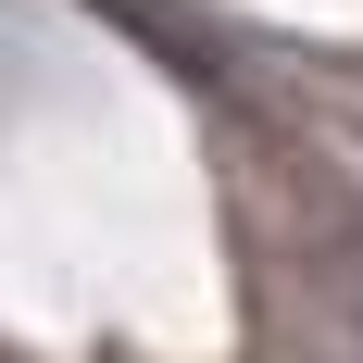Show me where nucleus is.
Listing matches in <instances>:
<instances>
[{
    "instance_id": "1",
    "label": "nucleus",
    "mask_w": 363,
    "mask_h": 363,
    "mask_svg": "<svg viewBox=\"0 0 363 363\" xmlns=\"http://www.w3.org/2000/svg\"><path fill=\"white\" fill-rule=\"evenodd\" d=\"M101 13H113V26H138V38H150V50H163V63H188V75H213V38L188 26L176 0H101Z\"/></svg>"
},
{
    "instance_id": "2",
    "label": "nucleus",
    "mask_w": 363,
    "mask_h": 363,
    "mask_svg": "<svg viewBox=\"0 0 363 363\" xmlns=\"http://www.w3.org/2000/svg\"><path fill=\"white\" fill-rule=\"evenodd\" d=\"M351 313H363V301H351Z\"/></svg>"
}]
</instances>
